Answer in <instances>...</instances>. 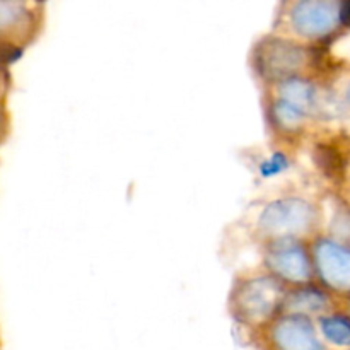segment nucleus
<instances>
[{"instance_id": "f257e3e1", "label": "nucleus", "mask_w": 350, "mask_h": 350, "mask_svg": "<svg viewBox=\"0 0 350 350\" xmlns=\"http://www.w3.org/2000/svg\"><path fill=\"white\" fill-rule=\"evenodd\" d=\"M289 286L269 272L245 275L234 282L229 296V310L239 321L252 328H263L282 313Z\"/></svg>"}, {"instance_id": "f03ea898", "label": "nucleus", "mask_w": 350, "mask_h": 350, "mask_svg": "<svg viewBox=\"0 0 350 350\" xmlns=\"http://www.w3.org/2000/svg\"><path fill=\"white\" fill-rule=\"evenodd\" d=\"M320 211L301 197L275 198L263 207L256 221V234L267 243L279 239H304L317 229Z\"/></svg>"}, {"instance_id": "7ed1b4c3", "label": "nucleus", "mask_w": 350, "mask_h": 350, "mask_svg": "<svg viewBox=\"0 0 350 350\" xmlns=\"http://www.w3.org/2000/svg\"><path fill=\"white\" fill-rule=\"evenodd\" d=\"M350 21V3L304 0L286 5L287 31L304 41H323Z\"/></svg>"}, {"instance_id": "20e7f679", "label": "nucleus", "mask_w": 350, "mask_h": 350, "mask_svg": "<svg viewBox=\"0 0 350 350\" xmlns=\"http://www.w3.org/2000/svg\"><path fill=\"white\" fill-rule=\"evenodd\" d=\"M310 51L304 44L294 40L272 38L256 44L255 58L256 72L270 84H279L294 77H304L306 67L310 65Z\"/></svg>"}, {"instance_id": "39448f33", "label": "nucleus", "mask_w": 350, "mask_h": 350, "mask_svg": "<svg viewBox=\"0 0 350 350\" xmlns=\"http://www.w3.org/2000/svg\"><path fill=\"white\" fill-rule=\"evenodd\" d=\"M263 263L270 275L289 287L306 286L314 277L313 253L304 239H279L267 245Z\"/></svg>"}, {"instance_id": "423d86ee", "label": "nucleus", "mask_w": 350, "mask_h": 350, "mask_svg": "<svg viewBox=\"0 0 350 350\" xmlns=\"http://www.w3.org/2000/svg\"><path fill=\"white\" fill-rule=\"evenodd\" d=\"M263 328L272 350H325L310 318L279 314Z\"/></svg>"}, {"instance_id": "0eeeda50", "label": "nucleus", "mask_w": 350, "mask_h": 350, "mask_svg": "<svg viewBox=\"0 0 350 350\" xmlns=\"http://www.w3.org/2000/svg\"><path fill=\"white\" fill-rule=\"evenodd\" d=\"M314 275L323 286L335 291H350V246L334 239H317L311 246Z\"/></svg>"}, {"instance_id": "6e6552de", "label": "nucleus", "mask_w": 350, "mask_h": 350, "mask_svg": "<svg viewBox=\"0 0 350 350\" xmlns=\"http://www.w3.org/2000/svg\"><path fill=\"white\" fill-rule=\"evenodd\" d=\"M330 308V294L321 289V287L306 284V286L289 287L287 289L280 314H296V317L310 318L311 320V317H327Z\"/></svg>"}, {"instance_id": "1a4fd4ad", "label": "nucleus", "mask_w": 350, "mask_h": 350, "mask_svg": "<svg viewBox=\"0 0 350 350\" xmlns=\"http://www.w3.org/2000/svg\"><path fill=\"white\" fill-rule=\"evenodd\" d=\"M270 123H272L273 130L279 132L280 135L293 137L297 135L304 130L306 126L308 118L311 115H308L306 111H303L297 106L291 105L286 99H280L277 96L272 98V105H270Z\"/></svg>"}, {"instance_id": "9d476101", "label": "nucleus", "mask_w": 350, "mask_h": 350, "mask_svg": "<svg viewBox=\"0 0 350 350\" xmlns=\"http://www.w3.org/2000/svg\"><path fill=\"white\" fill-rule=\"evenodd\" d=\"M321 334L328 342L350 347V318L342 314H327L320 320Z\"/></svg>"}, {"instance_id": "9b49d317", "label": "nucleus", "mask_w": 350, "mask_h": 350, "mask_svg": "<svg viewBox=\"0 0 350 350\" xmlns=\"http://www.w3.org/2000/svg\"><path fill=\"white\" fill-rule=\"evenodd\" d=\"M29 19V10L19 2H0V36L17 31Z\"/></svg>"}, {"instance_id": "f8f14e48", "label": "nucleus", "mask_w": 350, "mask_h": 350, "mask_svg": "<svg viewBox=\"0 0 350 350\" xmlns=\"http://www.w3.org/2000/svg\"><path fill=\"white\" fill-rule=\"evenodd\" d=\"M21 51H23V48L10 43L9 40L0 38V65L10 64V62L17 60V58L21 57Z\"/></svg>"}, {"instance_id": "ddd939ff", "label": "nucleus", "mask_w": 350, "mask_h": 350, "mask_svg": "<svg viewBox=\"0 0 350 350\" xmlns=\"http://www.w3.org/2000/svg\"><path fill=\"white\" fill-rule=\"evenodd\" d=\"M0 126H2V115H0Z\"/></svg>"}, {"instance_id": "4468645a", "label": "nucleus", "mask_w": 350, "mask_h": 350, "mask_svg": "<svg viewBox=\"0 0 350 350\" xmlns=\"http://www.w3.org/2000/svg\"><path fill=\"white\" fill-rule=\"evenodd\" d=\"M349 101H350V89H349Z\"/></svg>"}]
</instances>
